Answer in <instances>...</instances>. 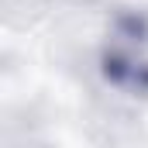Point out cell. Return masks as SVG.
<instances>
[{"mask_svg":"<svg viewBox=\"0 0 148 148\" xmlns=\"http://www.w3.org/2000/svg\"><path fill=\"white\" fill-rule=\"evenodd\" d=\"M103 76L117 90H148V28L141 21H121L103 48Z\"/></svg>","mask_w":148,"mask_h":148,"instance_id":"obj_1","label":"cell"}]
</instances>
